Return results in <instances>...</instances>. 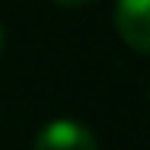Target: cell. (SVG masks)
Masks as SVG:
<instances>
[{
	"label": "cell",
	"instance_id": "1",
	"mask_svg": "<svg viewBox=\"0 0 150 150\" xmlns=\"http://www.w3.org/2000/svg\"><path fill=\"white\" fill-rule=\"evenodd\" d=\"M115 32L137 54L150 51V0H115Z\"/></svg>",
	"mask_w": 150,
	"mask_h": 150
},
{
	"label": "cell",
	"instance_id": "2",
	"mask_svg": "<svg viewBox=\"0 0 150 150\" xmlns=\"http://www.w3.org/2000/svg\"><path fill=\"white\" fill-rule=\"evenodd\" d=\"M32 150H99V141L83 121L54 118L35 134Z\"/></svg>",
	"mask_w": 150,
	"mask_h": 150
},
{
	"label": "cell",
	"instance_id": "3",
	"mask_svg": "<svg viewBox=\"0 0 150 150\" xmlns=\"http://www.w3.org/2000/svg\"><path fill=\"white\" fill-rule=\"evenodd\" d=\"M58 6H86V3H93V0H54Z\"/></svg>",
	"mask_w": 150,
	"mask_h": 150
},
{
	"label": "cell",
	"instance_id": "4",
	"mask_svg": "<svg viewBox=\"0 0 150 150\" xmlns=\"http://www.w3.org/2000/svg\"><path fill=\"white\" fill-rule=\"evenodd\" d=\"M3 45H6V35H3V26H0V54H3Z\"/></svg>",
	"mask_w": 150,
	"mask_h": 150
}]
</instances>
